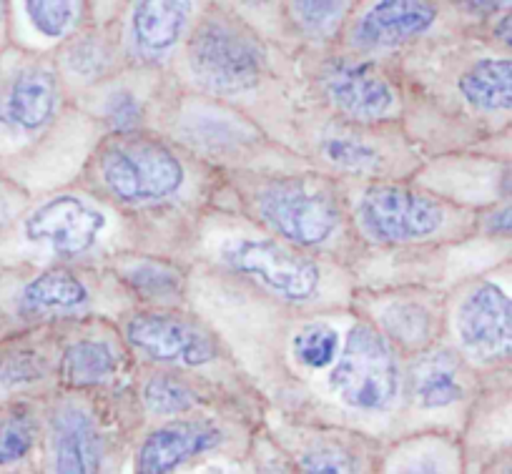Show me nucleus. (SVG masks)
Returning <instances> with one entry per match:
<instances>
[{"label": "nucleus", "instance_id": "1", "mask_svg": "<svg viewBox=\"0 0 512 474\" xmlns=\"http://www.w3.org/2000/svg\"><path fill=\"white\" fill-rule=\"evenodd\" d=\"M189 63L206 88L239 93L259 83L267 56L259 38L241 23L221 13H209L191 33Z\"/></svg>", "mask_w": 512, "mask_h": 474}, {"label": "nucleus", "instance_id": "2", "mask_svg": "<svg viewBox=\"0 0 512 474\" xmlns=\"http://www.w3.org/2000/svg\"><path fill=\"white\" fill-rule=\"evenodd\" d=\"M332 389L359 412H384L400 392V367L392 344L369 324H354L329 374Z\"/></svg>", "mask_w": 512, "mask_h": 474}, {"label": "nucleus", "instance_id": "3", "mask_svg": "<svg viewBox=\"0 0 512 474\" xmlns=\"http://www.w3.org/2000/svg\"><path fill=\"white\" fill-rule=\"evenodd\" d=\"M98 174L108 194L126 204L169 199L184 184V166L174 151L134 136H121L103 148Z\"/></svg>", "mask_w": 512, "mask_h": 474}, {"label": "nucleus", "instance_id": "4", "mask_svg": "<svg viewBox=\"0 0 512 474\" xmlns=\"http://www.w3.org/2000/svg\"><path fill=\"white\" fill-rule=\"evenodd\" d=\"M264 224L294 246H319L339 224L337 199L324 186L307 181H277L256 196Z\"/></svg>", "mask_w": 512, "mask_h": 474}, {"label": "nucleus", "instance_id": "5", "mask_svg": "<svg viewBox=\"0 0 512 474\" xmlns=\"http://www.w3.org/2000/svg\"><path fill=\"white\" fill-rule=\"evenodd\" d=\"M445 211L435 199L405 186H374L359 201V221L372 239L397 244L435 234Z\"/></svg>", "mask_w": 512, "mask_h": 474}, {"label": "nucleus", "instance_id": "6", "mask_svg": "<svg viewBox=\"0 0 512 474\" xmlns=\"http://www.w3.org/2000/svg\"><path fill=\"white\" fill-rule=\"evenodd\" d=\"M224 261L236 274L256 279L289 301L309 299L319 286V266L274 241H236L224 251Z\"/></svg>", "mask_w": 512, "mask_h": 474}, {"label": "nucleus", "instance_id": "7", "mask_svg": "<svg viewBox=\"0 0 512 474\" xmlns=\"http://www.w3.org/2000/svg\"><path fill=\"white\" fill-rule=\"evenodd\" d=\"M457 334L472 357L482 362L512 354V296L500 284H477L457 311Z\"/></svg>", "mask_w": 512, "mask_h": 474}, {"label": "nucleus", "instance_id": "8", "mask_svg": "<svg viewBox=\"0 0 512 474\" xmlns=\"http://www.w3.org/2000/svg\"><path fill=\"white\" fill-rule=\"evenodd\" d=\"M106 226V216L76 196H56L31 211L23 234L33 244H48L61 256H78L91 249Z\"/></svg>", "mask_w": 512, "mask_h": 474}, {"label": "nucleus", "instance_id": "9", "mask_svg": "<svg viewBox=\"0 0 512 474\" xmlns=\"http://www.w3.org/2000/svg\"><path fill=\"white\" fill-rule=\"evenodd\" d=\"M126 339L156 362L201 367L216 357V344L204 329L169 314H139L126 327Z\"/></svg>", "mask_w": 512, "mask_h": 474}, {"label": "nucleus", "instance_id": "10", "mask_svg": "<svg viewBox=\"0 0 512 474\" xmlns=\"http://www.w3.org/2000/svg\"><path fill=\"white\" fill-rule=\"evenodd\" d=\"M322 86L339 111L359 121L384 118L397 103L390 81L372 63L337 58L324 68Z\"/></svg>", "mask_w": 512, "mask_h": 474}, {"label": "nucleus", "instance_id": "11", "mask_svg": "<svg viewBox=\"0 0 512 474\" xmlns=\"http://www.w3.org/2000/svg\"><path fill=\"white\" fill-rule=\"evenodd\" d=\"M437 18V8L430 3L415 0H384L374 3L352 33L354 46L362 51H379V48H395L410 38L430 31Z\"/></svg>", "mask_w": 512, "mask_h": 474}, {"label": "nucleus", "instance_id": "12", "mask_svg": "<svg viewBox=\"0 0 512 474\" xmlns=\"http://www.w3.org/2000/svg\"><path fill=\"white\" fill-rule=\"evenodd\" d=\"M58 108V78L46 66H26L0 96V121L18 131H38Z\"/></svg>", "mask_w": 512, "mask_h": 474}, {"label": "nucleus", "instance_id": "13", "mask_svg": "<svg viewBox=\"0 0 512 474\" xmlns=\"http://www.w3.org/2000/svg\"><path fill=\"white\" fill-rule=\"evenodd\" d=\"M221 442L219 429L201 422H176L154 429L136 452V474H171Z\"/></svg>", "mask_w": 512, "mask_h": 474}, {"label": "nucleus", "instance_id": "14", "mask_svg": "<svg viewBox=\"0 0 512 474\" xmlns=\"http://www.w3.org/2000/svg\"><path fill=\"white\" fill-rule=\"evenodd\" d=\"M53 474H98L101 437L96 422L78 407H63L51 424Z\"/></svg>", "mask_w": 512, "mask_h": 474}, {"label": "nucleus", "instance_id": "15", "mask_svg": "<svg viewBox=\"0 0 512 474\" xmlns=\"http://www.w3.org/2000/svg\"><path fill=\"white\" fill-rule=\"evenodd\" d=\"M189 11V3H139L131 16L136 46L149 56L166 53L184 33Z\"/></svg>", "mask_w": 512, "mask_h": 474}, {"label": "nucleus", "instance_id": "16", "mask_svg": "<svg viewBox=\"0 0 512 474\" xmlns=\"http://www.w3.org/2000/svg\"><path fill=\"white\" fill-rule=\"evenodd\" d=\"M457 91L477 111H510L512 58H485L472 63L457 81Z\"/></svg>", "mask_w": 512, "mask_h": 474}, {"label": "nucleus", "instance_id": "17", "mask_svg": "<svg viewBox=\"0 0 512 474\" xmlns=\"http://www.w3.org/2000/svg\"><path fill=\"white\" fill-rule=\"evenodd\" d=\"M88 301V289L76 274L66 269H51L38 274L23 286L21 306L26 311L78 309Z\"/></svg>", "mask_w": 512, "mask_h": 474}, {"label": "nucleus", "instance_id": "18", "mask_svg": "<svg viewBox=\"0 0 512 474\" xmlns=\"http://www.w3.org/2000/svg\"><path fill=\"white\" fill-rule=\"evenodd\" d=\"M116 354L106 342L96 339H81L71 344L63 354V377L73 387H91V384L106 382L116 372Z\"/></svg>", "mask_w": 512, "mask_h": 474}, {"label": "nucleus", "instance_id": "19", "mask_svg": "<svg viewBox=\"0 0 512 474\" xmlns=\"http://www.w3.org/2000/svg\"><path fill=\"white\" fill-rule=\"evenodd\" d=\"M292 347L297 362L307 369L332 367L339 352V334L329 324H307L297 332Z\"/></svg>", "mask_w": 512, "mask_h": 474}, {"label": "nucleus", "instance_id": "20", "mask_svg": "<svg viewBox=\"0 0 512 474\" xmlns=\"http://www.w3.org/2000/svg\"><path fill=\"white\" fill-rule=\"evenodd\" d=\"M36 444V422L28 409H11L0 417V467L16 464Z\"/></svg>", "mask_w": 512, "mask_h": 474}, {"label": "nucleus", "instance_id": "21", "mask_svg": "<svg viewBox=\"0 0 512 474\" xmlns=\"http://www.w3.org/2000/svg\"><path fill=\"white\" fill-rule=\"evenodd\" d=\"M81 8L76 3H26V16L31 18L33 28L46 38H63L78 21Z\"/></svg>", "mask_w": 512, "mask_h": 474}, {"label": "nucleus", "instance_id": "22", "mask_svg": "<svg viewBox=\"0 0 512 474\" xmlns=\"http://www.w3.org/2000/svg\"><path fill=\"white\" fill-rule=\"evenodd\" d=\"M144 399L151 412L156 414H179L191 409V404H194L191 389L176 382L169 374H159V377L151 379L144 389Z\"/></svg>", "mask_w": 512, "mask_h": 474}, {"label": "nucleus", "instance_id": "23", "mask_svg": "<svg viewBox=\"0 0 512 474\" xmlns=\"http://www.w3.org/2000/svg\"><path fill=\"white\" fill-rule=\"evenodd\" d=\"M382 322L384 327L390 329L405 344H422L427 339V334H430V316L417 304L390 306L382 314Z\"/></svg>", "mask_w": 512, "mask_h": 474}, {"label": "nucleus", "instance_id": "24", "mask_svg": "<svg viewBox=\"0 0 512 474\" xmlns=\"http://www.w3.org/2000/svg\"><path fill=\"white\" fill-rule=\"evenodd\" d=\"M322 151L332 164L349 171H369L379 164L377 148H372L369 143L354 141V138H327L322 143Z\"/></svg>", "mask_w": 512, "mask_h": 474}, {"label": "nucleus", "instance_id": "25", "mask_svg": "<svg viewBox=\"0 0 512 474\" xmlns=\"http://www.w3.org/2000/svg\"><path fill=\"white\" fill-rule=\"evenodd\" d=\"M417 397H420L422 407L427 409L450 407L457 399H462V384L457 382L450 367H435L422 377Z\"/></svg>", "mask_w": 512, "mask_h": 474}, {"label": "nucleus", "instance_id": "26", "mask_svg": "<svg viewBox=\"0 0 512 474\" xmlns=\"http://www.w3.org/2000/svg\"><path fill=\"white\" fill-rule=\"evenodd\" d=\"M128 281L134 284L136 291L151 296V299H169V296H176L179 291V274L166 266H136L131 274H128Z\"/></svg>", "mask_w": 512, "mask_h": 474}, {"label": "nucleus", "instance_id": "27", "mask_svg": "<svg viewBox=\"0 0 512 474\" xmlns=\"http://www.w3.org/2000/svg\"><path fill=\"white\" fill-rule=\"evenodd\" d=\"M344 13H347V3H294L292 6V16L302 23L304 31L317 33V36L332 31L342 21Z\"/></svg>", "mask_w": 512, "mask_h": 474}, {"label": "nucleus", "instance_id": "28", "mask_svg": "<svg viewBox=\"0 0 512 474\" xmlns=\"http://www.w3.org/2000/svg\"><path fill=\"white\" fill-rule=\"evenodd\" d=\"M302 474H357L354 459L337 447H314L299 457Z\"/></svg>", "mask_w": 512, "mask_h": 474}, {"label": "nucleus", "instance_id": "29", "mask_svg": "<svg viewBox=\"0 0 512 474\" xmlns=\"http://www.w3.org/2000/svg\"><path fill=\"white\" fill-rule=\"evenodd\" d=\"M141 118H144V108H141L139 98L131 91H116L106 101V121L116 128L121 136L139 128Z\"/></svg>", "mask_w": 512, "mask_h": 474}, {"label": "nucleus", "instance_id": "30", "mask_svg": "<svg viewBox=\"0 0 512 474\" xmlns=\"http://www.w3.org/2000/svg\"><path fill=\"white\" fill-rule=\"evenodd\" d=\"M103 63H106V51H103L98 43H78V46H73L71 51V68L76 73H93V71H101Z\"/></svg>", "mask_w": 512, "mask_h": 474}, {"label": "nucleus", "instance_id": "31", "mask_svg": "<svg viewBox=\"0 0 512 474\" xmlns=\"http://www.w3.org/2000/svg\"><path fill=\"white\" fill-rule=\"evenodd\" d=\"M487 231H490V234L512 236V204L505 206V209L495 211V214L487 219Z\"/></svg>", "mask_w": 512, "mask_h": 474}, {"label": "nucleus", "instance_id": "32", "mask_svg": "<svg viewBox=\"0 0 512 474\" xmlns=\"http://www.w3.org/2000/svg\"><path fill=\"white\" fill-rule=\"evenodd\" d=\"M495 38L502 43V46L512 48V11H507L505 16H502L500 21H497Z\"/></svg>", "mask_w": 512, "mask_h": 474}, {"label": "nucleus", "instance_id": "33", "mask_svg": "<svg viewBox=\"0 0 512 474\" xmlns=\"http://www.w3.org/2000/svg\"><path fill=\"white\" fill-rule=\"evenodd\" d=\"M400 474H442V472L435 462H427V459H422V462H415V464H410V467L402 469Z\"/></svg>", "mask_w": 512, "mask_h": 474}, {"label": "nucleus", "instance_id": "34", "mask_svg": "<svg viewBox=\"0 0 512 474\" xmlns=\"http://www.w3.org/2000/svg\"><path fill=\"white\" fill-rule=\"evenodd\" d=\"M8 216H11V206H8V201L3 199V194H0V231L6 229Z\"/></svg>", "mask_w": 512, "mask_h": 474}, {"label": "nucleus", "instance_id": "35", "mask_svg": "<svg viewBox=\"0 0 512 474\" xmlns=\"http://www.w3.org/2000/svg\"><path fill=\"white\" fill-rule=\"evenodd\" d=\"M502 191H505V194H512V166L505 171V176H502Z\"/></svg>", "mask_w": 512, "mask_h": 474}, {"label": "nucleus", "instance_id": "36", "mask_svg": "<svg viewBox=\"0 0 512 474\" xmlns=\"http://www.w3.org/2000/svg\"><path fill=\"white\" fill-rule=\"evenodd\" d=\"M264 474H289V472H284V469H279V467H269V469H264Z\"/></svg>", "mask_w": 512, "mask_h": 474}, {"label": "nucleus", "instance_id": "37", "mask_svg": "<svg viewBox=\"0 0 512 474\" xmlns=\"http://www.w3.org/2000/svg\"><path fill=\"white\" fill-rule=\"evenodd\" d=\"M502 474H512V459L505 464V469H502Z\"/></svg>", "mask_w": 512, "mask_h": 474}, {"label": "nucleus", "instance_id": "38", "mask_svg": "<svg viewBox=\"0 0 512 474\" xmlns=\"http://www.w3.org/2000/svg\"><path fill=\"white\" fill-rule=\"evenodd\" d=\"M3 13H6V8H3V3H0V18H3Z\"/></svg>", "mask_w": 512, "mask_h": 474}]
</instances>
